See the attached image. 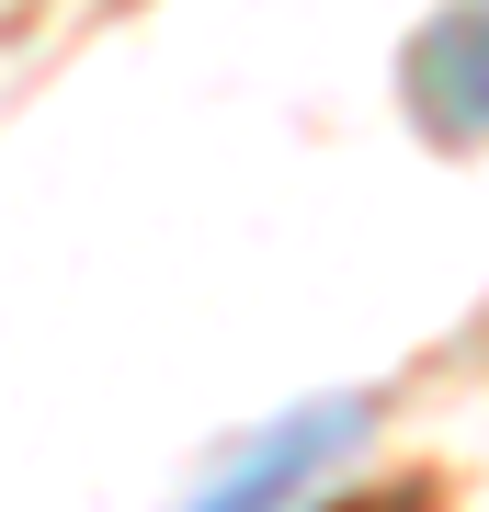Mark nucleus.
<instances>
[{
	"label": "nucleus",
	"instance_id": "obj_1",
	"mask_svg": "<svg viewBox=\"0 0 489 512\" xmlns=\"http://www.w3.org/2000/svg\"><path fill=\"white\" fill-rule=\"evenodd\" d=\"M364 433H376V410H364V399H308V410L262 421V433L239 444V456L205 478L182 512H308L330 478L364 456Z\"/></svg>",
	"mask_w": 489,
	"mask_h": 512
},
{
	"label": "nucleus",
	"instance_id": "obj_2",
	"mask_svg": "<svg viewBox=\"0 0 489 512\" xmlns=\"http://www.w3.org/2000/svg\"><path fill=\"white\" fill-rule=\"evenodd\" d=\"M399 92L433 137H455V148L489 137V0H444L421 23L410 57H399Z\"/></svg>",
	"mask_w": 489,
	"mask_h": 512
}]
</instances>
